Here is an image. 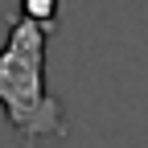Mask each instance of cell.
<instances>
[{"label":"cell","mask_w":148,"mask_h":148,"mask_svg":"<svg viewBox=\"0 0 148 148\" xmlns=\"http://www.w3.org/2000/svg\"><path fill=\"white\" fill-rule=\"evenodd\" d=\"M45 41L49 25H37L16 12L0 45V107L25 144L62 140L70 132L62 103L45 86Z\"/></svg>","instance_id":"6da1fadb"},{"label":"cell","mask_w":148,"mask_h":148,"mask_svg":"<svg viewBox=\"0 0 148 148\" xmlns=\"http://www.w3.org/2000/svg\"><path fill=\"white\" fill-rule=\"evenodd\" d=\"M21 16L53 29V21H58V0H21Z\"/></svg>","instance_id":"7a4b0ae2"}]
</instances>
